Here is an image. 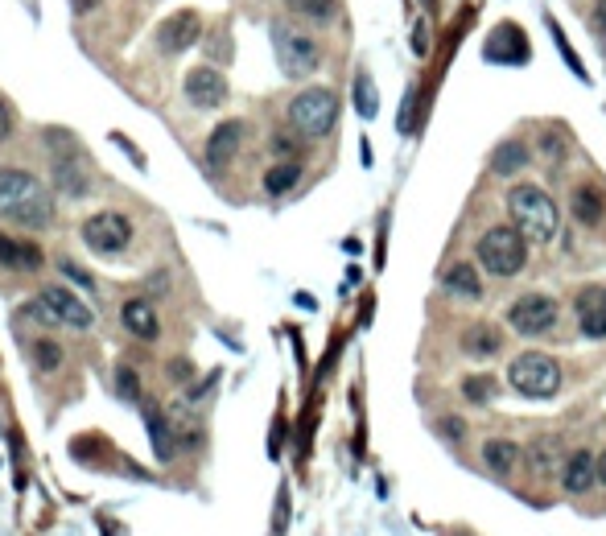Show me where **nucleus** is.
I'll list each match as a JSON object with an SVG mask.
<instances>
[{
  "instance_id": "f257e3e1",
  "label": "nucleus",
  "mask_w": 606,
  "mask_h": 536,
  "mask_svg": "<svg viewBox=\"0 0 606 536\" xmlns=\"http://www.w3.org/2000/svg\"><path fill=\"white\" fill-rule=\"evenodd\" d=\"M0 219L21 227H46L54 219V198L33 174L5 165L0 170Z\"/></svg>"
},
{
  "instance_id": "f03ea898",
  "label": "nucleus",
  "mask_w": 606,
  "mask_h": 536,
  "mask_svg": "<svg viewBox=\"0 0 606 536\" xmlns=\"http://www.w3.org/2000/svg\"><path fill=\"white\" fill-rule=\"evenodd\" d=\"M508 215L528 244H549L561 227V211L553 203V194L536 182H520L508 190Z\"/></svg>"
},
{
  "instance_id": "7ed1b4c3",
  "label": "nucleus",
  "mask_w": 606,
  "mask_h": 536,
  "mask_svg": "<svg viewBox=\"0 0 606 536\" xmlns=\"http://www.w3.org/2000/svg\"><path fill=\"white\" fill-rule=\"evenodd\" d=\"M479 268L487 277H495V281H512V277H520L524 273V264H528V240L520 236L516 227H491V231H483V240H479Z\"/></svg>"
},
{
  "instance_id": "20e7f679",
  "label": "nucleus",
  "mask_w": 606,
  "mask_h": 536,
  "mask_svg": "<svg viewBox=\"0 0 606 536\" xmlns=\"http://www.w3.org/2000/svg\"><path fill=\"white\" fill-rule=\"evenodd\" d=\"M561 363L553 359V355H545V351H524V355H516L512 359V367H508V384L520 392V396H528V400H549V396H557L561 392Z\"/></svg>"
},
{
  "instance_id": "39448f33",
  "label": "nucleus",
  "mask_w": 606,
  "mask_h": 536,
  "mask_svg": "<svg viewBox=\"0 0 606 536\" xmlns=\"http://www.w3.org/2000/svg\"><path fill=\"white\" fill-rule=\"evenodd\" d=\"M339 120V99H334L330 87H306L301 95H293L289 104V124L301 132V137H326Z\"/></svg>"
},
{
  "instance_id": "423d86ee",
  "label": "nucleus",
  "mask_w": 606,
  "mask_h": 536,
  "mask_svg": "<svg viewBox=\"0 0 606 536\" xmlns=\"http://www.w3.org/2000/svg\"><path fill=\"white\" fill-rule=\"evenodd\" d=\"M29 318H38L46 326H71V330H87L91 326V306H83V301L62 289V285H50L42 289L38 297L29 301Z\"/></svg>"
},
{
  "instance_id": "0eeeda50",
  "label": "nucleus",
  "mask_w": 606,
  "mask_h": 536,
  "mask_svg": "<svg viewBox=\"0 0 606 536\" xmlns=\"http://www.w3.org/2000/svg\"><path fill=\"white\" fill-rule=\"evenodd\" d=\"M273 50H277V62L289 79H306L318 71V42L306 38L301 29H289V25H273Z\"/></svg>"
},
{
  "instance_id": "6e6552de",
  "label": "nucleus",
  "mask_w": 606,
  "mask_h": 536,
  "mask_svg": "<svg viewBox=\"0 0 606 536\" xmlns=\"http://www.w3.org/2000/svg\"><path fill=\"white\" fill-rule=\"evenodd\" d=\"M557 314L561 306L549 297V293H524L508 306V326L524 339H536V334H549L557 326Z\"/></svg>"
},
{
  "instance_id": "1a4fd4ad",
  "label": "nucleus",
  "mask_w": 606,
  "mask_h": 536,
  "mask_svg": "<svg viewBox=\"0 0 606 536\" xmlns=\"http://www.w3.org/2000/svg\"><path fill=\"white\" fill-rule=\"evenodd\" d=\"M83 240L99 256H120L132 244V223L120 211H99V215H91L83 223Z\"/></svg>"
},
{
  "instance_id": "9d476101",
  "label": "nucleus",
  "mask_w": 606,
  "mask_h": 536,
  "mask_svg": "<svg viewBox=\"0 0 606 536\" xmlns=\"http://www.w3.org/2000/svg\"><path fill=\"white\" fill-rule=\"evenodd\" d=\"M186 99L202 112H215L227 99V79L219 71H211V66H198V71L186 75Z\"/></svg>"
},
{
  "instance_id": "9b49d317",
  "label": "nucleus",
  "mask_w": 606,
  "mask_h": 536,
  "mask_svg": "<svg viewBox=\"0 0 606 536\" xmlns=\"http://www.w3.org/2000/svg\"><path fill=\"white\" fill-rule=\"evenodd\" d=\"M198 33H202L198 13H174V17H165L161 29H157V50L161 54H182L198 42Z\"/></svg>"
},
{
  "instance_id": "f8f14e48",
  "label": "nucleus",
  "mask_w": 606,
  "mask_h": 536,
  "mask_svg": "<svg viewBox=\"0 0 606 536\" xmlns=\"http://www.w3.org/2000/svg\"><path fill=\"white\" fill-rule=\"evenodd\" d=\"M557 479H561V491H569V495H586V491L598 483V454H594V450H574V454H565Z\"/></svg>"
},
{
  "instance_id": "ddd939ff",
  "label": "nucleus",
  "mask_w": 606,
  "mask_h": 536,
  "mask_svg": "<svg viewBox=\"0 0 606 536\" xmlns=\"http://www.w3.org/2000/svg\"><path fill=\"white\" fill-rule=\"evenodd\" d=\"M54 182L62 194H71V198H83L87 186H91V174H87V161L79 149L66 145V153H54Z\"/></svg>"
},
{
  "instance_id": "4468645a",
  "label": "nucleus",
  "mask_w": 606,
  "mask_h": 536,
  "mask_svg": "<svg viewBox=\"0 0 606 536\" xmlns=\"http://www.w3.org/2000/svg\"><path fill=\"white\" fill-rule=\"evenodd\" d=\"M569 215H574L582 227H602L606 219V194L598 182H578L569 190Z\"/></svg>"
},
{
  "instance_id": "2eb2a0df",
  "label": "nucleus",
  "mask_w": 606,
  "mask_h": 536,
  "mask_svg": "<svg viewBox=\"0 0 606 536\" xmlns=\"http://www.w3.org/2000/svg\"><path fill=\"white\" fill-rule=\"evenodd\" d=\"M248 137V124L244 120H223L215 132H211V141H207V161H211V170H223V165L240 153Z\"/></svg>"
},
{
  "instance_id": "dca6fc26",
  "label": "nucleus",
  "mask_w": 606,
  "mask_h": 536,
  "mask_svg": "<svg viewBox=\"0 0 606 536\" xmlns=\"http://www.w3.org/2000/svg\"><path fill=\"white\" fill-rule=\"evenodd\" d=\"M120 322H124V330L132 334V339H145V343H153L157 334H161L157 306H153V301H145V297L124 301V306H120Z\"/></svg>"
},
{
  "instance_id": "f3484780",
  "label": "nucleus",
  "mask_w": 606,
  "mask_h": 536,
  "mask_svg": "<svg viewBox=\"0 0 606 536\" xmlns=\"http://www.w3.org/2000/svg\"><path fill=\"white\" fill-rule=\"evenodd\" d=\"M442 289L450 297H462V301H479L483 297V277H479V268L470 260H458L442 273Z\"/></svg>"
},
{
  "instance_id": "a211bd4d",
  "label": "nucleus",
  "mask_w": 606,
  "mask_h": 536,
  "mask_svg": "<svg viewBox=\"0 0 606 536\" xmlns=\"http://www.w3.org/2000/svg\"><path fill=\"white\" fill-rule=\"evenodd\" d=\"M524 458H528V466H532V475H557L561 462H565L557 438H532L528 450H524Z\"/></svg>"
},
{
  "instance_id": "6ab92c4d",
  "label": "nucleus",
  "mask_w": 606,
  "mask_h": 536,
  "mask_svg": "<svg viewBox=\"0 0 606 536\" xmlns=\"http://www.w3.org/2000/svg\"><path fill=\"white\" fill-rule=\"evenodd\" d=\"M578 322H582V334H586V339H594V343L606 339V297H602L598 289L586 293V297L578 301Z\"/></svg>"
},
{
  "instance_id": "aec40b11",
  "label": "nucleus",
  "mask_w": 606,
  "mask_h": 536,
  "mask_svg": "<svg viewBox=\"0 0 606 536\" xmlns=\"http://www.w3.org/2000/svg\"><path fill=\"white\" fill-rule=\"evenodd\" d=\"M520 446L512 438H487L483 442V462H487V471L495 475H512L516 471V462H520Z\"/></svg>"
},
{
  "instance_id": "412c9836",
  "label": "nucleus",
  "mask_w": 606,
  "mask_h": 536,
  "mask_svg": "<svg viewBox=\"0 0 606 536\" xmlns=\"http://www.w3.org/2000/svg\"><path fill=\"white\" fill-rule=\"evenodd\" d=\"M528 161H532V153H528L524 141H503V145L491 153V174H499V178L520 174V170H528Z\"/></svg>"
},
{
  "instance_id": "4be33fe9",
  "label": "nucleus",
  "mask_w": 606,
  "mask_h": 536,
  "mask_svg": "<svg viewBox=\"0 0 606 536\" xmlns=\"http://www.w3.org/2000/svg\"><path fill=\"white\" fill-rule=\"evenodd\" d=\"M462 351H466L470 359H491V355L503 351V334H499L495 326H470V330L462 334Z\"/></svg>"
},
{
  "instance_id": "5701e85b",
  "label": "nucleus",
  "mask_w": 606,
  "mask_h": 536,
  "mask_svg": "<svg viewBox=\"0 0 606 536\" xmlns=\"http://www.w3.org/2000/svg\"><path fill=\"white\" fill-rule=\"evenodd\" d=\"M0 264L5 268H42V252L25 244V240H9V236H0Z\"/></svg>"
},
{
  "instance_id": "b1692460",
  "label": "nucleus",
  "mask_w": 606,
  "mask_h": 536,
  "mask_svg": "<svg viewBox=\"0 0 606 536\" xmlns=\"http://www.w3.org/2000/svg\"><path fill=\"white\" fill-rule=\"evenodd\" d=\"M297 182H301V165H297V161H281V165H273V170L264 174V194L281 198V194H289Z\"/></svg>"
},
{
  "instance_id": "393cba45",
  "label": "nucleus",
  "mask_w": 606,
  "mask_h": 536,
  "mask_svg": "<svg viewBox=\"0 0 606 536\" xmlns=\"http://www.w3.org/2000/svg\"><path fill=\"white\" fill-rule=\"evenodd\" d=\"M285 5L301 17H310V21H334V13H339L334 0H285Z\"/></svg>"
},
{
  "instance_id": "a878e982",
  "label": "nucleus",
  "mask_w": 606,
  "mask_h": 536,
  "mask_svg": "<svg viewBox=\"0 0 606 536\" xmlns=\"http://www.w3.org/2000/svg\"><path fill=\"white\" fill-rule=\"evenodd\" d=\"M355 108H359V116H367V120L380 112V95H376V87H372V75H359V79H355Z\"/></svg>"
},
{
  "instance_id": "bb28decb",
  "label": "nucleus",
  "mask_w": 606,
  "mask_h": 536,
  "mask_svg": "<svg viewBox=\"0 0 606 536\" xmlns=\"http://www.w3.org/2000/svg\"><path fill=\"white\" fill-rule=\"evenodd\" d=\"M491 392H495V380H491V376H470V380H462V396L470 400V405H487Z\"/></svg>"
},
{
  "instance_id": "cd10ccee",
  "label": "nucleus",
  "mask_w": 606,
  "mask_h": 536,
  "mask_svg": "<svg viewBox=\"0 0 606 536\" xmlns=\"http://www.w3.org/2000/svg\"><path fill=\"white\" fill-rule=\"evenodd\" d=\"M149 433H153V450H157V458L170 462V458H174V442H170V429H165V421H161L157 413L149 417Z\"/></svg>"
},
{
  "instance_id": "c85d7f7f",
  "label": "nucleus",
  "mask_w": 606,
  "mask_h": 536,
  "mask_svg": "<svg viewBox=\"0 0 606 536\" xmlns=\"http://www.w3.org/2000/svg\"><path fill=\"white\" fill-rule=\"evenodd\" d=\"M33 359H38L42 372H58V367H62V347L50 343V339H38V343H33Z\"/></svg>"
},
{
  "instance_id": "c756f323",
  "label": "nucleus",
  "mask_w": 606,
  "mask_h": 536,
  "mask_svg": "<svg viewBox=\"0 0 606 536\" xmlns=\"http://www.w3.org/2000/svg\"><path fill=\"white\" fill-rule=\"evenodd\" d=\"M116 384H120V392H124L128 400H137V392H141V388H137V376H132L128 367H124V372H120V380H116Z\"/></svg>"
},
{
  "instance_id": "7c9ffc66",
  "label": "nucleus",
  "mask_w": 606,
  "mask_h": 536,
  "mask_svg": "<svg viewBox=\"0 0 606 536\" xmlns=\"http://www.w3.org/2000/svg\"><path fill=\"white\" fill-rule=\"evenodd\" d=\"M9 132H13V112H9V104H5V99H0V141H5Z\"/></svg>"
},
{
  "instance_id": "2f4dec72",
  "label": "nucleus",
  "mask_w": 606,
  "mask_h": 536,
  "mask_svg": "<svg viewBox=\"0 0 606 536\" xmlns=\"http://www.w3.org/2000/svg\"><path fill=\"white\" fill-rule=\"evenodd\" d=\"M62 268H66V273H71V277H75L79 285H91V277L83 273V268H79V264H62Z\"/></svg>"
},
{
  "instance_id": "473e14b6",
  "label": "nucleus",
  "mask_w": 606,
  "mask_h": 536,
  "mask_svg": "<svg viewBox=\"0 0 606 536\" xmlns=\"http://www.w3.org/2000/svg\"><path fill=\"white\" fill-rule=\"evenodd\" d=\"M95 5H99V0H71V9H75L79 17H83V13H91Z\"/></svg>"
},
{
  "instance_id": "72a5a7b5",
  "label": "nucleus",
  "mask_w": 606,
  "mask_h": 536,
  "mask_svg": "<svg viewBox=\"0 0 606 536\" xmlns=\"http://www.w3.org/2000/svg\"><path fill=\"white\" fill-rule=\"evenodd\" d=\"M545 153H549V157H561V153H565V145H561L557 137H549V141H545Z\"/></svg>"
},
{
  "instance_id": "f704fd0d",
  "label": "nucleus",
  "mask_w": 606,
  "mask_h": 536,
  "mask_svg": "<svg viewBox=\"0 0 606 536\" xmlns=\"http://www.w3.org/2000/svg\"><path fill=\"white\" fill-rule=\"evenodd\" d=\"M273 149H277V153H293V141H289V137H273Z\"/></svg>"
},
{
  "instance_id": "c9c22d12",
  "label": "nucleus",
  "mask_w": 606,
  "mask_h": 536,
  "mask_svg": "<svg viewBox=\"0 0 606 536\" xmlns=\"http://www.w3.org/2000/svg\"><path fill=\"white\" fill-rule=\"evenodd\" d=\"M598 483L606 487V446H602V454H598Z\"/></svg>"
},
{
  "instance_id": "e433bc0d",
  "label": "nucleus",
  "mask_w": 606,
  "mask_h": 536,
  "mask_svg": "<svg viewBox=\"0 0 606 536\" xmlns=\"http://www.w3.org/2000/svg\"><path fill=\"white\" fill-rule=\"evenodd\" d=\"M598 21H606V0H602V5H598Z\"/></svg>"
},
{
  "instance_id": "4c0bfd02",
  "label": "nucleus",
  "mask_w": 606,
  "mask_h": 536,
  "mask_svg": "<svg viewBox=\"0 0 606 536\" xmlns=\"http://www.w3.org/2000/svg\"><path fill=\"white\" fill-rule=\"evenodd\" d=\"M425 5H433V0H425Z\"/></svg>"
}]
</instances>
